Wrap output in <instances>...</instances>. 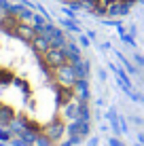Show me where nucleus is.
Masks as SVG:
<instances>
[{
	"label": "nucleus",
	"mask_w": 144,
	"mask_h": 146,
	"mask_svg": "<svg viewBox=\"0 0 144 146\" xmlns=\"http://www.w3.org/2000/svg\"><path fill=\"white\" fill-rule=\"evenodd\" d=\"M110 146H123L121 142H117V140H110Z\"/></svg>",
	"instance_id": "1"
}]
</instances>
